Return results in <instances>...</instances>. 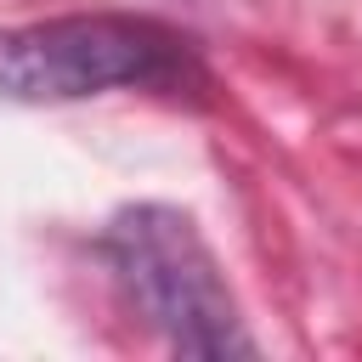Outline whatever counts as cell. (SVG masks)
Masks as SVG:
<instances>
[{
	"instance_id": "6da1fadb",
	"label": "cell",
	"mask_w": 362,
	"mask_h": 362,
	"mask_svg": "<svg viewBox=\"0 0 362 362\" xmlns=\"http://www.w3.org/2000/svg\"><path fill=\"white\" fill-rule=\"evenodd\" d=\"M107 260L136 311L181 356H255L226 272L198 221L175 204H124L107 221Z\"/></svg>"
},
{
	"instance_id": "7a4b0ae2",
	"label": "cell",
	"mask_w": 362,
	"mask_h": 362,
	"mask_svg": "<svg viewBox=\"0 0 362 362\" xmlns=\"http://www.w3.org/2000/svg\"><path fill=\"white\" fill-rule=\"evenodd\" d=\"M187 68V45L113 11H68L23 28H0V96L6 102H85L124 85H170Z\"/></svg>"
}]
</instances>
